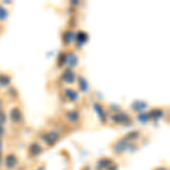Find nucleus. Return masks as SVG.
<instances>
[{
    "label": "nucleus",
    "instance_id": "obj_1",
    "mask_svg": "<svg viewBox=\"0 0 170 170\" xmlns=\"http://www.w3.org/2000/svg\"><path fill=\"white\" fill-rule=\"evenodd\" d=\"M17 163H18V160H17L16 155H14V154H9L6 157V160H5V166L7 169H13L15 167L17 166Z\"/></svg>",
    "mask_w": 170,
    "mask_h": 170
},
{
    "label": "nucleus",
    "instance_id": "obj_2",
    "mask_svg": "<svg viewBox=\"0 0 170 170\" xmlns=\"http://www.w3.org/2000/svg\"><path fill=\"white\" fill-rule=\"evenodd\" d=\"M43 140L47 142L48 144H53L56 141L58 140V135L56 134L55 132H50L48 133V134H46V135L43 136Z\"/></svg>",
    "mask_w": 170,
    "mask_h": 170
},
{
    "label": "nucleus",
    "instance_id": "obj_3",
    "mask_svg": "<svg viewBox=\"0 0 170 170\" xmlns=\"http://www.w3.org/2000/svg\"><path fill=\"white\" fill-rule=\"evenodd\" d=\"M126 148H127V142H126V140L119 141L118 143H116V144L114 145V150H115V152H117V153L123 152Z\"/></svg>",
    "mask_w": 170,
    "mask_h": 170
},
{
    "label": "nucleus",
    "instance_id": "obj_4",
    "mask_svg": "<svg viewBox=\"0 0 170 170\" xmlns=\"http://www.w3.org/2000/svg\"><path fill=\"white\" fill-rule=\"evenodd\" d=\"M10 118H12V120H13L14 123H19V121L22 120V114H21V111L18 110L17 108L13 109V110L10 111Z\"/></svg>",
    "mask_w": 170,
    "mask_h": 170
},
{
    "label": "nucleus",
    "instance_id": "obj_5",
    "mask_svg": "<svg viewBox=\"0 0 170 170\" xmlns=\"http://www.w3.org/2000/svg\"><path fill=\"white\" fill-rule=\"evenodd\" d=\"M41 151H42V149H41V146L39 144H36V143H33V144L30 146V153L33 155V157H36V155H39L40 153H41Z\"/></svg>",
    "mask_w": 170,
    "mask_h": 170
},
{
    "label": "nucleus",
    "instance_id": "obj_6",
    "mask_svg": "<svg viewBox=\"0 0 170 170\" xmlns=\"http://www.w3.org/2000/svg\"><path fill=\"white\" fill-rule=\"evenodd\" d=\"M64 81H66L67 83H72L74 80H75V75H74V73L72 70H66L64 73Z\"/></svg>",
    "mask_w": 170,
    "mask_h": 170
},
{
    "label": "nucleus",
    "instance_id": "obj_7",
    "mask_svg": "<svg viewBox=\"0 0 170 170\" xmlns=\"http://www.w3.org/2000/svg\"><path fill=\"white\" fill-rule=\"evenodd\" d=\"M65 94H66L70 100H77V93L75 91H73V90H66V91H65Z\"/></svg>",
    "mask_w": 170,
    "mask_h": 170
},
{
    "label": "nucleus",
    "instance_id": "obj_8",
    "mask_svg": "<svg viewBox=\"0 0 170 170\" xmlns=\"http://www.w3.org/2000/svg\"><path fill=\"white\" fill-rule=\"evenodd\" d=\"M67 61L70 66H75L77 63V59H76V57L73 55V53H69V56L67 57Z\"/></svg>",
    "mask_w": 170,
    "mask_h": 170
},
{
    "label": "nucleus",
    "instance_id": "obj_9",
    "mask_svg": "<svg viewBox=\"0 0 170 170\" xmlns=\"http://www.w3.org/2000/svg\"><path fill=\"white\" fill-rule=\"evenodd\" d=\"M109 165H111V160H109V159H103L101 161H99L98 168H106V167H108Z\"/></svg>",
    "mask_w": 170,
    "mask_h": 170
},
{
    "label": "nucleus",
    "instance_id": "obj_10",
    "mask_svg": "<svg viewBox=\"0 0 170 170\" xmlns=\"http://www.w3.org/2000/svg\"><path fill=\"white\" fill-rule=\"evenodd\" d=\"M86 36H87V35H86L85 33H83V32H80V33L76 35V38H75V39H76V41L83 43V42H85V41H86Z\"/></svg>",
    "mask_w": 170,
    "mask_h": 170
},
{
    "label": "nucleus",
    "instance_id": "obj_11",
    "mask_svg": "<svg viewBox=\"0 0 170 170\" xmlns=\"http://www.w3.org/2000/svg\"><path fill=\"white\" fill-rule=\"evenodd\" d=\"M115 120L116 121H119V123H124V121H126L128 120V117L125 114H121V115H118L115 117Z\"/></svg>",
    "mask_w": 170,
    "mask_h": 170
},
{
    "label": "nucleus",
    "instance_id": "obj_12",
    "mask_svg": "<svg viewBox=\"0 0 170 170\" xmlns=\"http://www.w3.org/2000/svg\"><path fill=\"white\" fill-rule=\"evenodd\" d=\"M8 16V13H7V10L5 8H2L1 6H0V21H5L6 18Z\"/></svg>",
    "mask_w": 170,
    "mask_h": 170
},
{
    "label": "nucleus",
    "instance_id": "obj_13",
    "mask_svg": "<svg viewBox=\"0 0 170 170\" xmlns=\"http://www.w3.org/2000/svg\"><path fill=\"white\" fill-rule=\"evenodd\" d=\"M67 117L70 121H76L77 118H78V115H77V112H75V111H72V112L67 114Z\"/></svg>",
    "mask_w": 170,
    "mask_h": 170
},
{
    "label": "nucleus",
    "instance_id": "obj_14",
    "mask_svg": "<svg viewBox=\"0 0 170 170\" xmlns=\"http://www.w3.org/2000/svg\"><path fill=\"white\" fill-rule=\"evenodd\" d=\"M80 82H81L82 91H86V90H87V84H86V81H85V80H83V77H80Z\"/></svg>",
    "mask_w": 170,
    "mask_h": 170
},
{
    "label": "nucleus",
    "instance_id": "obj_15",
    "mask_svg": "<svg viewBox=\"0 0 170 170\" xmlns=\"http://www.w3.org/2000/svg\"><path fill=\"white\" fill-rule=\"evenodd\" d=\"M94 108L97 109V110H95V111L98 112L99 116H100V117H101V118H102V117H103V112H102V111H101V107L99 106L98 103H95V104H94Z\"/></svg>",
    "mask_w": 170,
    "mask_h": 170
},
{
    "label": "nucleus",
    "instance_id": "obj_16",
    "mask_svg": "<svg viewBox=\"0 0 170 170\" xmlns=\"http://www.w3.org/2000/svg\"><path fill=\"white\" fill-rule=\"evenodd\" d=\"M137 137H138V133L137 132H133V133H131V134H128V138H129V140H135Z\"/></svg>",
    "mask_w": 170,
    "mask_h": 170
},
{
    "label": "nucleus",
    "instance_id": "obj_17",
    "mask_svg": "<svg viewBox=\"0 0 170 170\" xmlns=\"http://www.w3.org/2000/svg\"><path fill=\"white\" fill-rule=\"evenodd\" d=\"M66 35H67V39H65V40H66L67 42H70L73 39H74V38H72V36H74V34H73L72 32H67V33L65 34V36H66Z\"/></svg>",
    "mask_w": 170,
    "mask_h": 170
},
{
    "label": "nucleus",
    "instance_id": "obj_18",
    "mask_svg": "<svg viewBox=\"0 0 170 170\" xmlns=\"http://www.w3.org/2000/svg\"><path fill=\"white\" fill-rule=\"evenodd\" d=\"M0 82H4L2 84L7 85L9 83V77H7V76H0Z\"/></svg>",
    "mask_w": 170,
    "mask_h": 170
},
{
    "label": "nucleus",
    "instance_id": "obj_19",
    "mask_svg": "<svg viewBox=\"0 0 170 170\" xmlns=\"http://www.w3.org/2000/svg\"><path fill=\"white\" fill-rule=\"evenodd\" d=\"M5 121H6V116H5V114L2 111H0V126L2 124H5Z\"/></svg>",
    "mask_w": 170,
    "mask_h": 170
},
{
    "label": "nucleus",
    "instance_id": "obj_20",
    "mask_svg": "<svg viewBox=\"0 0 170 170\" xmlns=\"http://www.w3.org/2000/svg\"><path fill=\"white\" fill-rule=\"evenodd\" d=\"M4 132H5V131H4V128H2V127H1V126H0V136H1V135H2V134H4Z\"/></svg>",
    "mask_w": 170,
    "mask_h": 170
},
{
    "label": "nucleus",
    "instance_id": "obj_21",
    "mask_svg": "<svg viewBox=\"0 0 170 170\" xmlns=\"http://www.w3.org/2000/svg\"><path fill=\"white\" fill-rule=\"evenodd\" d=\"M1 148H2V143H1V141H0V151H1Z\"/></svg>",
    "mask_w": 170,
    "mask_h": 170
},
{
    "label": "nucleus",
    "instance_id": "obj_22",
    "mask_svg": "<svg viewBox=\"0 0 170 170\" xmlns=\"http://www.w3.org/2000/svg\"><path fill=\"white\" fill-rule=\"evenodd\" d=\"M157 170H166V169H163V168H159V169H157Z\"/></svg>",
    "mask_w": 170,
    "mask_h": 170
},
{
    "label": "nucleus",
    "instance_id": "obj_23",
    "mask_svg": "<svg viewBox=\"0 0 170 170\" xmlns=\"http://www.w3.org/2000/svg\"><path fill=\"white\" fill-rule=\"evenodd\" d=\"M0 162H1V154H0Z\"/></svg>",
    "mask_w": 170,
    "mask_h": 170
}]
</instances>
